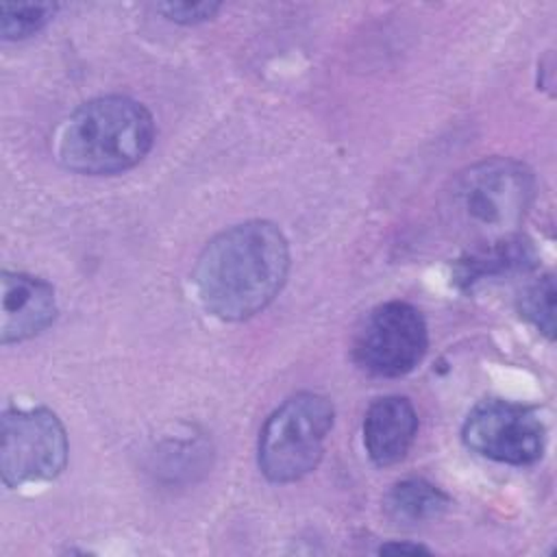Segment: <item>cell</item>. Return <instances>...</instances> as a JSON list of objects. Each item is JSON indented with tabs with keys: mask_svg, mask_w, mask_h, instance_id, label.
<instances>
[{
	"mask_svg": "<svg viewBox=\"0 0 557 557\" xmlns=\"http://www.w3.org/2000/svg\"><path fill=\"white\" fill-rule=\"evenodd\" d=\"M520 315L529 320L540 333L548 339L555 335V281L550 274H544L529 283L518 300Z\"/></svg>",
	"mask_w": 557,
	"mask_h": 557,
	"instance_id": "4fadbf2b",
	"label": "cell"
},
{
	"mask_svg": "<svg viewBox=\"0 0 557 557\" xmlns=\"http://www.w3.org/2000/svg\"><path fill=\"white\" fill-rule=\"evenodd\" d=\"M426 346L422 313L405 300H389L363 318L352 339V359L368 374L403 376L422 361Z\"/></svg>",
	"mask_w": 557,
	"mask_h": 557,
	"instance_id": "8992f818",
	"label": "cell"
},
{
	"mask_svg": "<svg viewBox=\"0 0 557 557\" xmlns=\"http://www.w3.org/2000/svg\"><path fill=\"white\" fill-rule=\"evenodd\" d=\"M461 437L481 457L511 466L533 463L544 450V424L537 411L500 398L479 403L468 413Z\"/></svg>",
	"mask_w": 557,
	"mask_h": 557,
	"instance_id": "52a82bcc",
	"label": "cell"
},
{
	"mask_svg": "<svg viewBox=\"0 0 557 557\" xmlns=\"http://www.w3.org/2000/svg\"><path fill=\"white\" fill-rule=\"evenodd\" d=\"M157 11L178 24H198V22L211 20L220 11V4L218 2H163V4H157Z\"/></svg>",
	"mask_w": 557,
	"mask_h": 557,
	"instance_id": "5bb4252c",
	"label": "cell"
},
{
	"mask_svg": "<svg viewBox=\"0 0 557 557\" xmlns=\"http://www.w3.org/2000/svg\"><path fill=\"white\" fill-rule=\"evenodd\" d=\"M333 403L315 392H300L276 407L259 435V468L274 483L309 474L322 459L333 429Z\"/></svg>",
	"mask_w": 557,
	"mask_h": 557,
	"instance_id": "277c9868",
	"label": "cell"
},
{
	"mask_svg": "<svg viewBox=\"0 0 557 557\" xmlns=\"http://www.w3.org/2000/svg\"><path fill=\"white\" fill-rule=\"evenodd\" d=\"M381 553H429L422 544H403V542H389L379 548Z\"/></svg>",
	"mask_w": 557,
	"mask_h": 557,
	"instance_id": "9a60e30c",
	"label": "cell"
},
{
	"mask_svg": "<svg viewBox=\"0 0 557 557\" xmlns=\"http://www.w3.org/2000/svg\"><path fill=\"white\" fill-rule=\"evenodd\" d=\"M154 141L150 111L128 96L83 102L63 124L59 161L76 174H117L137 165Z\"/></svg>",
	"mask_w": 557,
	"mask_h": 557,
	"instance_id": "7a4b0ae2",
	"label": "cell"
},
{
	"mask_svg": "<svg viewBox=\"0 0 557 557\" xmlns=\"http://www.w3.org/2000/svg\"><path fill=\"white\" fill-rule=\"evenodd\" d=\"M0 470L9 487L50 481L67 461V435L54 411L46 407L7 409L0 431Z\"/></svg>",
	"mask_w": 557,
	"mask_h": 557,
	"instance_id": "5b68a950",
	"label": "cell"
},
{
	"mask_svg": "<svg viewBox=\"0 0 557 557\" xmlns=\"http://www.w3.org/2000/svg\"><path fill=\"white\" fill-rule=\"evenodd\" d=\"M535 259L537 257L531 242L518 233L490 242H479L457 261L455 281L461 287H472L492 276L527 272L535 265Z\"/></svg>",
	"mask_w": 557,
	"mask_h": 557,
	"instance_id": "30bf717a",
	"label": "cell"
},
{
	"mask_svg": "<svg viewBox=\"0 0 557 557\" xmlns=\"http://www.w3.org/2000/svg\"><path fill=\"white\" fill-rule=\"evenodd\" d=\"M0 342H24L46 331L57 318V298L50 283L24 272H2Z\"/></svg>",
	"mask_w": 557,
	"mask_h": 557,
	"instance_id": "ba28073f",
	"label": "cell"
},
{
	"mask_svg": "<svg viewBox=\"0 0 557 557\" xmlns=\"http://www.w3.org/2000/svg\"><path fill=\"white\" fill-rule=\"evenodd\" d=\"M418 433V416L409 398H376L363 418V446L376 466L398 463Z\"/></svg>",
	"mask_w": 557,
	"mask_h": 557,
	"instance_id": "9c48e42d",
	"label": "cell"
},
{
	"mask_svg": "<svg viewBox=\"0 0 557 557\" xmlns=\"http://www.w3.org/2000/svg\"><path fill=\"white\" fill-rule=\"evenodd\" d=\"M289 246L281 228L248 220L218 233L200 252L194 283L202 307L222 320H246L285 285Z\"/></svg>",
	"mask_w": 557,
	"mask_h": 557,
	"instance_id": "6da1fadb",
	"label": "cell"
},
{
	"mask_svg": "<svg viewBox=\"0 0 557 557\" xmlns=\"http://www.w3.org/2000/svg\"><path fill=\"white\" fill-rule=\"evenodd\" d=\"M57 2H2L0 33L4 39H26L39 33L57 13Z\"/></svg>",
	"mask_w": 557,
	"mask_h": 557,
	"instance_id": "7c38bea8",
	"label": "cell"
},
{
	"mask_svg": "<svg viewBox=\"0 0 557 557\" xmlns=\"http://www.w3.org/2000/svg\"><path fill=\"white\" fill-rule=\"evenodd\" d=\"M533 194L535 178L524 163L492 157L466 168L455 178L450 207L453 215L479 235V242H490L513 235L531 207Z\"/></svg>",
	"mask_w": 557,
	"mask_h": 557,
	"instance_id": "3957f363",
	"label": "cell"
},
{
	"mask_svg": "<svg viewBox=\"0 0 557 557\" xmlns=\"http://www.w3.org/2000/svg\"><path fill=\"white\" fill-rule=\"evenodd\" d=\"M385 505L394 520L426 522L440 518L448 509L450 498L431 481L409 476L394 483L385 498Z\"/></svg>",
	"mask_w": 557,
	"mask_h": 557,
	"instance_id": "8fae6325",
	"label": "cell"
}]
</instances>
